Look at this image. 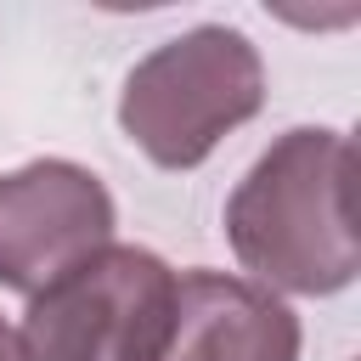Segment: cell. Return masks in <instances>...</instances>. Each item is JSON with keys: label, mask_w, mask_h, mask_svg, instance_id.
<instances>
[{"label": "cell", "mask_w": 361, "mask_h": 361, "mask_svg": "<svg viewBox=\"0 0 361 361\" xmlns=\"http://www.w3.org/2000/svg\"><path fill=\"white\" fill-rule=\"evenodd\" d=\"M175 322V271L141 243H107L28 293L17 361H158Z\"/></svg>", "instance_id": "cell-3"}, {"label": "cell", "mask_w": 361, "mask_h": 361, "mask_svg": "<svg viewBox=\"0 0 361 361\" xmlns=\"http://www.w3.org/2000/svg\"><path fill=\"white\" fill-rule=\"evenodd\" d=\"M226 243L265 293H344L361 271L350 135L327 124L282 130L231 186Z\"/></svg>", "instance_id": "cell-1"}, {"label": "cell", "mask_w": 361, "mask_h": 361, "mask_svg": "<svg viewBox=\"0 0 361 361\" xmlns=\"http://www.w3.org/2000/svg\"><path fill=\"white\" fill-rule=\"evenodd\" d=\"M0 361H17V333L6 327V316H0Z\"/></svg>", "instance_id": "cell-6"}, {"label": "cell", "mask_w": 361, "mask_h": 361, "mask_svg": "<svg viewBox=\"0 0 361 361\" xmlns=\"http://www.w3.org/2000/svg\"><path fill=\"white\" fill-rule=\"evenodd\" d=\"M118 226L113 192L73 158H34L0 175V288L39 293Z\"/></svg>", "instance_id": "cell-4"}, {"label": "cell", "mask_w": 361, "mask_h": 361, "mask_svg": "<svg viewBox=\"0 0 361 361\" xmlns=\"http://www.w3.org/2000/svg\"><path fill=\"white\" fill-rule=\"evenodd\" d=\"M259 107H265L259 45L243 28L197 23L152 45L130 68L118 90V130L158 169H197Z\"/></svg>", "instance_id": "cell-2"}, {"label": "cell", "mask_w": 361, "mask_h": 361, "mask_svg": "<svg viewBox=\"0 0 361 361\" xmlns=\"http://www.w3.org/2000/svg\"><path fill=\"white\" fill-rule=\"evenodd\" d=\"M299 316L248 276L175 271V322L158 361H299Z\"/></svg>", "instance_id": "cell-5"}]
</instances>
